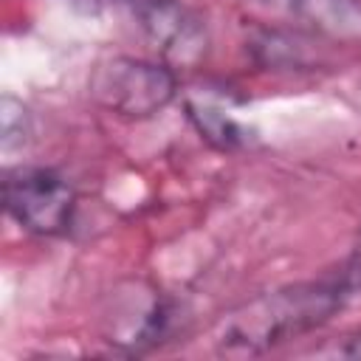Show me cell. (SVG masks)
<instances>
[{
	"instance_id": "7",
	"label": "cell",
	"mask_w": 361,
	"mask_h": 361,
	"mask_svg": "<svg viewBox=\"0 0 361 361\" xmlns=\"http://www.w3.org/2000/svg\"><path fill=\"white\" fill-rule=\"evenodd\" d=\"M293 14L322 37L361 39V0H293Z\"/></svg>"
},
{
	"instance_id": "10",
	"label": "cell",
	"mask_w": 361,
	"mask_h": 361,
	"mask_svg": "<svg viewBox=\"0 0 361 361\" xmlns=\"http://www.w3.org/2000/svg\"><path fill=\"white\" fill-rule=\"evenodd\" d=\"M341 279L347 282L350 293L361 290V237H358V245H355L353 257L347 259V265H344V271H341Z\"/></svg>"
},
{
	"instance_id": "1",
	"label": "cell",
	"mask_w": 361,
	"mask_h": 361,
	"mask_svg": "<svg viewBox=\"0 0 361 361\" xmlns=\"http://www.w3.org/2000/svg\"><path fill=\"white\" fill-rule=\"evenodd\" d=\"M350 296L341 274L293 282L245 299L223 316L214 330V350L220 355H262L290 338L322 327Z\"/></svg>"
},
{
	"instance_id": "8",
	"label": "cell",
	"mask_w": 361,
	"mask_h": 361,
	"mask_svg": "<svg viewBox=\"0 0 361 361\" xmlns=\"http://www.w3.org/2000/svg\"><path fill=\"white\" fill-rule=\"evenodd\" d=\"M186 116L195 124V130L200 133V138L206 144H212L214 149H240L248 144V130L228 116V110L209 104V102H186Z\"/></svg>"
},
{
	"instance_id": "6",
	"label": "cell",
	"mask_w": 361,
	"mask_h": 361,
	"mask_svg": "<svg viewBox=\"0 0 361 361\" xmlns=\"http://www.w3.org/2000/svg\"><path fill=\"white\" fill-rule=\"evenodd\" d=\"M245 51L265 71H313L324 62V45L296 28L257 25L245 37Z\"/></svg>"
},
{
	"instance_id": "5",
	"label": "cell",
	"mask_w": 361,
	"mask_h": 361,
	"mask_svg": "<svg viewBox=\"0 0 361 361\" xmlns=\"http://www.w3.org/2000/svg\"><path fill=\"white\" fill-rule=\"evenodd\" d=\"M169 322L172 310L166 299L158 290L133 282L110 296V307L104 310V341L118 353L138 355L166 338Z\"/></svg>"
},
{
	"instance_id": "9",
	"label": "cell",
	"mask_w": 361,
	"mask_h": 361,
	"mask_svg": "<svg viewBox=\"0 0 361 361\" xmlns=\"http://www.w3.org/2000/svg\"><path fill=\"white\" fill-rule=\"evenodd\" d=\"M28 141H31V113L20 99L6 93L0 99V149L3 155H11L14 149H23Z\"/></svg>"
},
{
	"instance_id": "11",
	"label": "cell",
	"mask_w": 361,
	"mask_h": 361,
	"mask_svg": "<svg viewBox=\"0 0 361 361\" xmlns=\"http://www.w3.org/2000/svg\"><path fill=\"white\" fill-rule=\"evenodd\" d=\"M336 353L344 355V358H355V361H361V330L344 336V341L336 347Z\"/></svg>"
},
{
	"instance_id": "4",
	"label": "cell",
	"mask_w": 361,
	"mask_h": 361,
	"mask_svg": "<svg viewBox=\"0 0 361 361\" xmlns=\"http://www.w3.org/2000/svg\"><path fill=\"white\" fill-rule=\"evenodd\" d=\"M133 14L147 42L172 68H195L209 51L206 23L180 0H133Z\"/></svg>"
},
{
	"instance_id": "2",
	"label": "cell",
	"mask_w": 361,
	"mask_h": 361,
	"mask_svg": "<svg viewBox=\"0 0 361 361\" xmlns=\"http://www.w3.org/2000/svg\"><path fill=\"white\" fill-rule=\"evenodd\" d=\"M90 99L121 118L144 121L166 110L178 96L175 68L141 56H107L87 82Z\"/></svg>"
},
{
	"instance_id": "3",
	"label": "cell",
	"mask_w": 361,
	"mask_h": 361,
	"mask_svg": "<svg viewBox=\"0 0 361 361\" xmlns=\"http://www.w3.org/2000/svg\"><path fill=\"white\" fill-rule=\"evenodd\" d=\"M6 214L37 237H59L71 228L76 189L51 166H11L3 175Z\"/></svg>"
},
{
	"instance_id": "12",
	"label": "cell",
	"mask_w": 361,
	"mask_h": 361,
	"mask_svg": "<svg viewBox=\"0 0 361 361\" xmlns=\"http://www.w3.org/2000/svg\"><path fill=\"white\" fill-rule=\"evenodd\" d=\"M257 3H262L268 8H276V11H290L293 14V0H257Z\"/></svg>"
}]
</instances>
